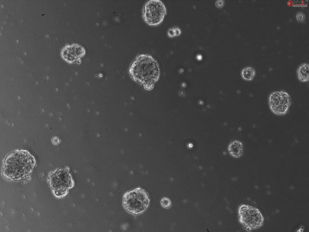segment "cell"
<instances>
[{
	"mask_svg": "<svg viewBox=\"0 0 309 232\" xmlns=\"http://www.w3.org/2000/svg\"><path fill=\"white\" fill-rule=\"evenodd\" d=\"M166 13V7L161 1L151 0L143 7L142 17L149 25L157 26L163 21Z\"/></svg>",
	"mask_w": 309,
	"mask_h": 232,
	"instance_id": "4",
	"label": "cell"
},
{
	"mask_svg": "<svg viewBox=\"0 0 309 232\" xmlns=\"http://www.w3.org/2000/svg\"><path fill=\"white\" fill-rule=\"evenodd\" d=\"M175 35L176 36H179L180 34L181 33V31L180 29L178 27H176L174 28Z\"/></svg>",
	"mask_w": 309,
	"mask_h": 232,
	"instance_id": "17",
	"label": "cell"
},
{
	"mask_svg": "<svg viewBox=\"0 0 309 232\" xmlns=\"http://www.w3.org/2000/svg\"><path fill=\"white\" fill-rule=\"evenodd\" d=\"M228 150L230 155L235 158L241 157L243 152V146L242 142L235 140L232 141L228 145Z\"/></svg>",
	"mask_w": 309,
	"mask_h": 232,
	"instance_id": "9",
	"label": "cell"
},
{
	"mask_svg": "<svg viewBox=\"0 0 309 232\" xmlns=\"http://www.w3.org/2000/svg\"><path fill=\"white\" fill-rule=\"evenodd\" d=\"M168 34L170 37H173L175 36L174 29L172 28L169 30L168 31Z\"/></svg>",
	"mask_w": 309,
	"mask_h": 232,
	"instance_id": "16",
	"label": "cell"
},
{
	"mask_svg": "<svg viewBox=\"0 0 309 232\" xmlns=\"http://www.w3.org/2000/svg\"><path fill=\"white\" fill-rule=\"evenodd\" d=\"M225 1L223 0H219L216 1L215 3L216 6L218 8L222 7L225 5Z\"/></svg>",
	"mask_w": 309,
	"mask_h": 232,
	"instance_id": "15",
	"label": "cell"
},
{
	"mask_svg": "<svg viewBox=\"0 0 309 232\" xmlns=\"http://www.w3.org/2000/svg\"><path fill=\"white\" fill-rule=\"evenodd\" d=\"M49 182L52 189L61 188L68 191L74 185L70 173L63 169H58L53 172L50 176Z\"/></svg>",
	"mask_w": 309,
	"mask_h": 232,
	"instance_id": "7",
	"label": "cell"
},
{
	"mask_svg": "<svg viewBox=\"0 0 309 232\" xmlns=\"http://www.w3.org/2000/svg\"><path fill=\"white\" fill-rule=\"evenodd\" d=\"M269 105L270 110L279 116L285 114L288 111L291 103V99L288 93L283 90L272 92L269 95Z\"/></svg>",
	"mask_w": 309,
	"mask_h": 232,
	"instance_id": "5",
	"label": "cell"
},
{
	"mask_svg": "<svg viewBox=\"0 0 309 232\" xmlns=\"http://www.w3.org/2000/svg\"><path fill=\"white\" fill-rule=\"evenodd\" d=\"M36 164L34 157L26 150L15 151L6 157L2 175L8 180H19L31 174Z\"/></svg>",
	"mask_w": 309,
	"mask_h": 232,
	"instance_id": "1",
	"label": "cell"
},
{
	"mask_svg": "<svg viewBox=\"0 0 309 232\" xmlns=\"http://www.w3.org/2000/svg\"><path fill=\"white\" fill-rule=\"evenodd\" d=\"M256 71L253 68L247 67L244 68L241 71V75L244 80L250 81L253 80L256 75Z\"/></svg>",
	"mask_w": 309,
	"mask_h": 232,
	"instance_id": "11",
	"label": "cell"
},
{
	"mask_svg": "<svg viewBox=\"0 0 309 232\" xmlns=\"http://www.w3.org/2000/svg\"><path fill=\"white\" fill-rule=\"evenodd\" d=\"M297 73L299 80L301 82H306L309 80V65L303 64L298 67Z\"/></svg>",
	"mask_w": 309,
	"mask_h": 232,
	"instance_id": "10",
	"label": "cell"
},
{
	"mask_svg": "<svg viewBox=\"0 0 309 232\" xmlns=\"http://www.w3.org/2000/svg\"><path fill=\"white\" fill-rule=\"evenodd\" d=\"M297 21L299 22H302L304 19L305 16L304 14L301 12H298L296 15Z\"/></svg>",
	"mask_w": 309,
	"mask_h": 232,
	"instance_id": "14",
	"label": "cell"
},
{
	"mask_svg": "<svg viewBox=\"0 0 309 232\" xmlns=\"http://www.w3.org/2000/svg\"><path fill=\"white\" fill-rule=\"evenodd\" d=\"M161 202L162 206L165 208H169L171 206V202L170 200L167 198H163L161 200Z\"/></svg>",
	"mask_w": 309,
	"mask_h": 232,
	"instance_id": "13",
	"label": "cell"
},
{
	"mask_svg": "<svg viewBox=\"0 0 309 232\" xmlns=\"http://www.w3.org/2000/svg\"><path fill=\"white\" fill-rule=\"evenodd\" d=\"M85 53V49L82 46L73 44L65 46L61 50V54L65 60L72 63L78 60L84 55Z\"/></svg>",
	"mask_w": 309,
	"mask_h": 232,
	"instance_id": "8",
	"label": "cell"
},
{
	"mask_svg": "<svg viewBox=\"0 0 309 232\" xmlns=\"http://www.w3.org/2000/svg\"><path fill=\"white\" fill-rule=\"evenodd\" d=\"M150 202L147 193L140 188L127 192L123 197L124 207L128 212L135 215L144 212L148 207Z\"/></svg>",
	"mask_w": 309,
	"mask_h": 232,
	"instance_id": "3",
	"label": "cell"
},
{
	"mask_svg": "<svg viewBox=\"0 0 309 232\" xmlns=\"http://www.w3.org/2000/svg\"><path fill=\"white\" fill-rule=\"evenodd\" d=\"M54 195L58 198H62L65 196L68 193V191L58 188L52 189Z\"/></svg>",
	"mask_w": 309,
	"mask_h": 232,
	"instance_id": "12",
	"label": "cell"
},
{
	"mask_svg": "<svg viewBox=\"0 0 309 232\" xmlns=\"http://www.w3.org/2000/svg\"><path fill=\"white\" fill-rule=\"evenodd\" d=\"M52 141L54 144L55 145H57L59 143V140L57 137H54L53 138Z\"/></svg>",
	"mask_w": 309,
	"mask_h": 232,
	"instance_id": "18",
	"label": "cell"
},
{
	"mask_svg": "<svg viewBox=\"0 0 309 232\" xmlns=\"http://www.w3.org/2000/svg\"><path fill=\"white\" fill-rule=\"evenodd\" d=\"M129 73L135 80L143 85L147 90L152 89L160 74L157 61L151 55L147 54L137 56L130 66Z\"/></svg>",
	"mask_w": 309,
	"mask_h": 232,
	"instance_id": "2",
	"label": "cell"
},
{
	"mask_svg": "<svg viewBox=\"0 0 309 232\" xmlns=\"http://www.w3.org/2000/svg\"><path fill=\"white\" fill-rule=\"evenodd\" d=\"M238 212L240 222L247 227L257 228L263 224V217L256 208L242 205L240 207Z\"/></svg>",
	"mask_w": 309,
	"mask_h": 232,
	"instance_id": "6",
	"label": "cell"
}]
</instances>
